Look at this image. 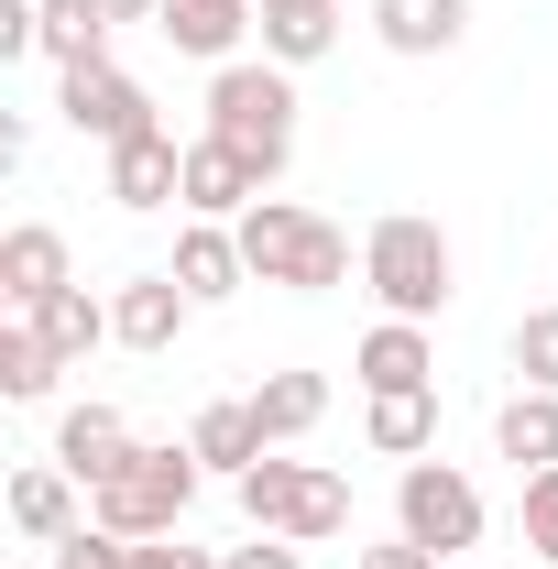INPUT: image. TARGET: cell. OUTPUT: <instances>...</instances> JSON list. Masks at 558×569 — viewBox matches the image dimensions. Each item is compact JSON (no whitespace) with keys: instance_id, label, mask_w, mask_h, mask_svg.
Instances as JSON below:
<instances>
[{"instance_id":"obj_1","label":"cell","mask_w":558,"mask_h":569,"mask_svg":"<svg viewBox=\"0 0 558 569\" xmlns=\"http://www.w3.org/2000/svg\"><path fill=\"white\" fill-rule=\"evenodd\" d=\"M230 230H241L252 284H285V296H329V284H350V230L318 219V209H296V198H252Z\"/></svg>"},{"instance_id":"obj_2","label":"cell","mask_w":558,"mask_h":569,"mask_svg":"<svg viewBox=\"0 0 558 569\" xmlns=\"http://www.w3.org/2000/svg\"><path fill=\"white\" fill-rule=\"evenodd\" d=\"M209 132L230 153H252V176L275 187L285 164H296V67H275V56L209 67Z\"/></svg>"},{"instance_id":"obj_3","label":"cell","mask_w":558,"mask_h":569,"mask_svg":"<svg viewBox=\"0 0 558 569\" xmlns=\"http://www.w3.org/2000/svg\"><path fill=\"white\" fill-rule=\"evenodd\" d=\"M198 449L187 438H132V460L88 493V526H110V537H176L187 526V503H198Z\"/></svg>"},{"instance_id":"obj_4","label":"cell","mask_w":558,"mask_h":569,"mask_svg":"<svg viewBox=\"0 0 558 569\" xmlns=\"http://www.w3.org/2000/svg\"><path fill=\"white\" fill-rule=\"evenodd\" d=\"M449 274H460V252H449V230L417 209H383L372 230H361V284L383 296V318H438L449 307Z\"/></svg>"},{"instance_id":"obj_5","label":"cell","mask_w":558,"mask_h":569,"mask_svg":"<svg viewBox=\"0 0 558 569\" xmlns=\"http://www.w3.org/2000/svg\"><path fill=\"white\" fill-rule=\"evenodd\" d=\"M241 515H252V537H296V548H329L350 526V482L329 471V460H285V449H263L241 482Z\"/></svg>"},{"instance_id":"obj_6","label":"cell","mask_w":558,"mask_h":569,"mask_svg":"<svg viewBox=\"0 0 558 569\" xmlns=\"http://www.w3.org/2000/svg\"><path fill=\"white\" fill-rule=\"evenodd\" d=\"M395 537H417L438 559H471L482 548V482L460 460H406L395 471Z\"/></svg>"},{"instance_id":"obj_7","label":"cell","mask_w":558,"mask_h":569,"mask_svg":"<svg viewBox=\"0 0 558 569\" xmlns=\"http://www.w3.org/2000/svg\"><path fill=\"white\" fill-rule=\"evenodd\" d=\"M56 121H67L77 142H99V153H121V142H142V132H165L153 121V88H142L132 67H56Z\"/></svg>"},{"instance_id":"obj_8","label":"cell","mask_w":558,"mask_h":569,"mask_svg":"<svg viewBox=\"0 0 558 569\" xmlns=\"http://www.w3.org/2000/svg\"><path fill=\"white\" fill-rule=\"evenodd\" d=\"M350 383L361 395H427L438 383V340H427L417 318H372L361 351H350Z\"/></svg>"},{"instance_id":"obj_9","label":"cell","mask_w":558,"mask_h":569,"mask_svg":"<svg viewBox=\"0 0 558 569\" xmlns=\"http://www.w3.org/2000/svg\"><path fill=\"white\" fill-rule=\"evenodd\" d=\"M153 33L198 67H241V33H263V0H165Z\"/></svg>"},{"instance_id":"obj_10","label":"cell","mask_w":558,"mask_h":569,"mask_svg":"<svg viewBox=\"0 0 558 569\" xmlns=\"http://www.w3.org/2000/svg\"><path fill=\"white\" fill-rule=\"evenodd\" d=\"M198 318V296L176 274H132V284H110V340L121 351H176V329Z\"/></svg>"},{"instance_id":"obj_11","label":"cell","mask_w":558,"mask_h":569,"mask_svg":"<svg viewBox=\"0 0 558 569\" xmlns=\"http://www.w3.org/2000/svg\"><path fill=\"white\" fill-rule=\"evenodd\" d=\"M165 274L187 284L198 307H230V296L252 284V263H241V230H230V219H187V230H176V263H165Z\"/></svg>"},{"instance_id":"obj_12","label":"cell","mask_w":558,"mask_h":569,"mask_svg":"<svg viewBox=\"0 0 558 569\" xmlns=\"http://www.w3.org/2000/svg\"><path fill=\"white\" fill-rule=\"evenodd\" d=\"M11 526H22L33 548L77 537V526H88V482H77V471H56V460H22V471H11Z\"/></svg>"},{"instance_id":"obj_13","label":"cell","mask_w":558,"mask_h":569,"mask_svg":"<svg viewBox=\"0 0 558 569\" xmlns=\"http://www.w3.org/2000/svg\"><path fill=\"white\" fill-rule=\"evenodd\" d=\"M67 274V230H44V219H22V230H0V307L22 318V307H44Z\"/></svg>"},{"instance_id":"obj_14","label":"cell","mask_w":558,"mask_h":569,"mask_svg":"<svg viewBox=\"0 0 558 569\" xmlns=\"http://www.w3.org/2000/svg\"><path fill=\"white\" fill-rule=\"evenodd\" d=\"M110 198L121 209H187V142L176 132H142L110 153Z\"/></svg>"},{"instance_id":"obj_15","label":"cell","mask_w":558,"mask_h":569,"mask_svg":"<svg viewBox=\"0 0 558 569\" xmlns=\"http://www.w3.org/2000/svg\"><path fill=\"white\" fill-rule=\"evenodd\" d=\"M263 198V176H252V153H230L219 132L187 142V219H241Z\"/></svg>"},{"instance_id":"obj_16","label":"cell","mask_w":558,"mask_h":569,"mask_svg":"<svg viewBox=\"0 0 558 569\" xmlns=\"http://www.w3.org/2000/svg\"><path fill=\"white\" fill-rule=\"evenodd\" d=\"M121 460H132V427H121V406H67V417H56V471H77L88 493H99Z\"/></svg>"},{"instance_id":"obj_17","label":"cell","mask_w":558,"mask_h":569,"mask_svg":"<svg viewBox=\"0 0 558 569\" xmlns=\"http://www.w3.org/2000/svg\"><path fill=\"white\" fill-rule=\"evenodd\" d=\"M187 449H198V471H219V482H241L275 438H263V417H252V395H219V406H198V427H187Z\"/></svg>"},{"instance_id":"obj_18","label":"cell","mask_w":558,"mask_h":569,"mask_svg":"<svg viewBox=\"0 0 558 569\" xmlns=\"http://www.w3.org/2000/svg\"><path fill=\"white\" fill-rule=\"evenodd\" d=\"M372 33L383 56H449L471 33V0H372Z\"/></svg>"},{"instance_id":"obj_19","label":"cell","mask_w":558,"mask_h":569,"mask_svg":"<svg viewBox=\"0 0 558 569\" xmlns=\"http://www.w3.org/2000/svg\"><path fill=\"white\" fill-rule=\"evenodd\" d=\"M492 449H504L515 471H558V395L515 383V395L492 406Z\"/></svg>"},{"instance_id":"obj_20","label":"cell","mask_w":558,"mask_h":569,"mask_svg":"<svg viewBox=\"0 0 558 569\" xmlns=\"http://www.w3.org/2000/svg\"><path fill=\"white\" fill-rule=\"evenodd\" d=\"M22 318L44 329V351L67 361V372L99 351V340H110V296H88V284H56V296H44V307H22Z\"/></svg>"},{"instance_id":"obj_21","label":"cell","mask_w":558,"mask_h":569,"mask_svg":"<svg viewBox=\"0 0 558 569\" xmlns=\"http://www.w3.org/2000/svg\"><path fill=\"white\" fill-rule=\"evenodd\" d=\"M340 44V0H263V56L275 67H318Z\"/></svg>"},{"instance_id":"obj_22","label":"cell","mask_w":558,"mask_h":569,"mask_svg":"<svg viewBox=\"0 0 558 569\" xmlns=\"http://www.w3.org/2000/svg\"><path fill=\"white\" fill-rule=\"evenodd\" d=\"M361 438L383 460H427L438 449V395H361Z\"/></svg>"},{"instance_id":"obj_23","label":"cell","mask_w":558,"mask_h":569,"mask_svg":"<svg viewBox=\"0 0 558 569\" xmlns=\"http://www.w3.org/2000/svg\"><path fill=\"white\" fill-rule=\"evenodd\" d=\"M252 417H263V438H307V427L329 417V372H263V383H252Z\"/></svg>"},{"instance_id":"obj_24","label":"cell","mask_w":558,"mask_h":569,"mask_svg":"<svg viewBox=\"0 0 558 569\" xmlns=\"http://www.w3.org/2000/svg\"><path fill=\"white\" fill-rule=\"evenodd\" d=\"M33 33H44L56 67H99L110 56V11L99 0H33Z\"/></svg>"},{"instance_id":"obj_25","label":"cell","mask_w":558,"mask_h":569,"mask_svg":"<svg viewBox=\"0 0 558 569\" xmlns=\"http://www.w3.org/2000/svg\"><path fill=\"white\" fill-rule=\"evenodd\" d=\"M56 372H67V361L44 351V329H33V318H0V395H11V406H44V395H56Z\"/></svg>"},{"instance_id":"obj_26","label":"cell","mask_w":558,"mask_h":569,"mask_svg":"<svg viewBox=\"0 0 558 569\" xmlns=\"http://www.w3.org/2000/svg\"><path fill=\"white\" fill-rule=\"evenodd\" d=\"M515 372H526L537 395H558V307H526V318H515Z\"/></svg>"},{"instance_id":"obj_27","label":"cell","mask_w":558,"mask_h":569,"mask_svg":"<svg viewBox=\"0 0 558 569\" xmlns=\"http://www.w3.org/2000/svg\"><path fill=\"white\" fill-rule=\"evenodd\" d=\"M515 526H526L537 569H558V471H526V493H515Z\"/></svg>"},{"instance_id":"obj_28","label":"cell","mask_w":558,"mask_h":569,"mask_svg":"<svg viewBox=\"0 0 558 569\" xmlns=\"http://www.w3.org/2000/svg\"><path fill=\"white\" fill-rule=\"evenodd\" d=\"M121 569H219V548H187V526H176V537H132Z\"/></svg>"},{"instance_id":"obj_29","label":"cell","mask_w":558,"mask_h":569,"mask_svg":"<svg viewBox=\"0 0 558 569\" xmlns=\"http://www.w3.org/2000/svg\"><path fill=\"white\" fill-rule=\"evenodd\" d=\"M219 569H307L296 537H252V548H219Z\"/></svg>"},{"instance_id":"obj_30","label":"cell","mask_w":558,"mask_h":569,"mask_svg":"<svg viewBox=\"0 0 558 569\" xmlns=\"http://www.w3.org/2000/svg\"><path fill=\"white\" fill-rule=\"evenodd\" d=\"M350 569H449L438 548H417V537H383V548H361Z\"/></svg>"},{"instance_id":"obj_31","label":"cell","mask_w":558,"mask_h":569,"mask_svg":"<svg viewBox=\"0 0 558 569\" xmlns=\"http://www.w3.org/2000/svg\"><path fill=\"white\" fill-rule=\"evenodd\" d=\"M99 11H110V22H153L165 0H99Z\"/></svg>"}]
</instances>
